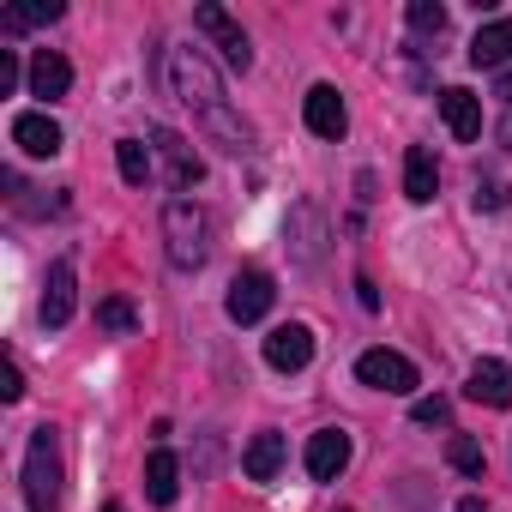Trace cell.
I'll return each instance as SVG.
<instances>
[{
    "instance_id": "obj_12",
    "label": "cell",
    "mask_w": 512,
    "mask_h": 512,
    "mask_svg": "<svg viewBox=\"0 0 512 512\" xmlns=\"http://www.w3.org/2000/svg\"><path fill=\"white\" fill-rule=\"evenodd\" d=\"M344 464H350V434H344V428H320V434L308 440V476H314V482H338Z\"/></svg>"
},
{
    "instance_id": "obj_28",
    "label": "cell",
    "mask_w": 512,
    "mask_h": 512,
    "mask_svg": "<svg viewBox=\"0 0 512 512\" xmlns=\"http://www.w3.org/2000/svg\"><path fill=\"white\" fill-rule=\"evenodd\" d=\"M0 398H7V404L25 398V374H19V362H7V374H0Z\"/></svg>"
},
{
    "instance_id": "obj_27",
    "label": "cell",
    "mask_w": 512,
    "mask_h": 512,
    "mask_svg": "<svg viewBox=\"0 0 512 512\" xmlns=\"http://www.w3.org/2000/svg\"><path fill=\"white\" fill-rule=\"evenodd\" d=\"M410 416H416L422 428H440V422L452 416V404H446V398H416V410H410Z\"/></svg>"
},
{
    "instance_id": "obj_3",
    "label": "cell",
    "mask_w": 512,
    "mask_h": 512,
    "mask_svg": "<svg viewBox=\"0 0 512 512\" xmlns=\"http://www.w3.org/2000/svg\"><path fill=\"white\" fill-rule=\"evenodd\" d=\"M25 500H31V512H61V440H55V428H37L25 446Z\"/></svg>"
},
{
    "instance_id": "obj_25",
    "label": "cell",
    "mask_w": 512,
    "mask_h": 512,
    "mask_svg": "<svg viewBox=\"0 0 512 512\" xmlns=\"http://www.w3.org/2000/svg\"><path fill=\"white\" fill-rule=\"evenodd\" d=\"M410 31L416 37H440L446 31V7H434V0H410Z\"/></svg>"
},
{
    "instance_id": "obj_31",
    "label": "cell",
    "mask_w": 512,
    "mask_h": 512,
    "mask_svg": "<svg viewBox=\"0 0 512 512\" xmlns=\"http://www.w3.org/2000/svg\"><path fill=\"white\" fill-rule=\"evenodd\" d=\"M500 145L512 151V109H506V121H500Z\"/></svg>"
},
{
    "instance_id": "obj_2",
    "label": "cell",
    "mask_w": 512,
    "mask_h": 512,
    "mask_svg": "<svg viewBox=\"0 0 512 512\" xmlns=\"http://www.w3.org/2000/svg\"><path fill=\"white\" fill-rule=\"evenodd\" d=\"M163 247H169L175 272H199L205 253H211V217L193 199H169L163 205Z\"/></svg>"
},
{
    "instance_id": "obj_26",
    "label": "cell",
    "mask_w": 512,
    "mask_h": 512,
    "mask_svg": "<svg viewBox=\"0 0 512 512\" xmlns=\"http://www.w3.org/2000/svg\"><path fill=\"white\" fill-rule=\"evenodd\" d=\"M476 205H482V211H500V205H512V187H506L500 175H482V181H476Z\"/></svg>"
},
{
    "instance_id": "obj_11",
    "label": "cell",
    "mask_w": 512,
    "mask_h": 512,
    "mask_svg": "<svg viewBox=\"0 0 512 512\" xmlns=\"http://www.w3.org/2000/svg\"><path fill=\"white\" fill-rule=\"evenodd\" d=\"M266 362H272L278 374H302V368L314 362V332H308V326H278V332L266 338Z\"/></svg>"
},
{
    "instance_id": "obj_29",
    "label": "cell",
    "mask_w": 512,
    "mask_h": 512,
    "mask_svg": "<svg viewBox=\"0 0 512 512\" xmlns=\"http://www.w3.org/2000/svg\"><path fill=\"white\" fill-rule=\"evenodd\" d=\"M19 85V61H13V49H0V97H7Z\"/></svg>"
},
{
    "instance_id": "obj_19",
    "label": "cell",
    "mask_w": 512,
    "mask_h": 512,
    "mask_svg": "<svg viewBox=\"0 0 512 512\" xmlns=\"http://www.w3.org/2000/svg\"><path fill=\"white\" fill-rule=\"evenodd\" d=\"M512 61V19H488L470 37V67H506Z\"/></svg>"
},
{
    "instance_id": "obj_7",
    "label": "cell",
    "mask_w": 512,
    "mask_h": 512,
    "mask_svg": "<svg viewBox=\"0 0 512 512\" xmlns=\"http://www.w3.org/2000/svg\"><path fill=\"white\" fill-rule=\"evenodd\" d=\"M13 145L25 157H55L67 145V133H61V121L49 109H25V115H13Z\"/></svg>"
},
{
    "instance_id": "obj_30",
    "label": "cell",
    "mask_w": 512,
    "mask_h": 512,
    "mask_svg": "<svg viewBox=\"0 0 512 512\" xmlns=\"http://www.w3.org/2000/svg\"><path fill=\"white\" fill-rule=\"evenodd\" d=\"M494 97H506V109H512V73H500V85H494Z\"/></svg>"
},
{
    "instance_id": "obj_23",
    "label": "cell",
    "mask_w": 512,
    "mask_h": 512,
    "mask_svg": "<svg viewBox=\"0 0 512 512\" xmlns=\"http://www.w3.org/2000/svg\"><path fill=\"white\" fill-rule=\"evenodd\" d=\"M446 464H452V470H464V476H482V470H488V452H482V440L452 434V440H446Z\"/></svg>"
},
{
    "instance_id": "obj_4",
    "label": "cell",
    "mask_w": 512,
    "mask_h": 512,
    "mask_svg": "<svg viewBox=\"0 0 512 512\" xmlns=\"http://www.w3.org/2000/svg\"><path fill=\"white\" fill-rule=\"evenodd\" d=\"M193 31H205V37H211V49L223 55V67H235V73H247V67H253V43H247V31L217 7V0H199V7H193Z\"/></svg>"
},
{
    "instance_id": "obj_18",
    "label": "cell",
    "mask_w": 512,
    "mask_h": 512,
    "mask_svg": "<svg viewBox=\"0 0 512 512\" xmlns=\"http://www.w3.org/2000/svg\"><path fill=\"white\" fill-rule=\"evenodd\" d=\"M145 494H151V506H175V494H181V464H175L169 446H157V452L145 458Z\"/></svg>"
},
{
    "instance_id": "obj_22",
    "label": "cell",
    "mask_w": 512,
    "mask_h": 512,
    "mask_svg": "<svg viewBox=\"0 0 512 512\" xmlns=\"http://www.w3.org/2000/svg\"><path fill=\"white\" fill-rule=\"evenodd\" d=\"M115 163H121V181H127V187H145V181H151V151H145L139 139H121V145H115Z\"/></svg>"
},
{
    "instance_id": "obj_24",
    "label": "cell",
    "mask_w": 512,
    "mask_h": 512,
    "mask_svg": "<svg viewBox=\"0 0 512 512\" xmlns=\"http://www.w3.org/2000/svg\"><path fill=\"white\" fill-rule=\"evenodd\" d=\"M97 326H103V332H133V326H139V314H133V302H127V296H109V302H97Z\"/></svg>"
},
{
    "instance_id": "obj_1",
    "label": "cell",
    "mask_w": 512,
    "mask_h": 512,
    "mask_svg": "<svg viewBox=\"0 0 512 512\" xmlns=\"http://www.w3.org/2000/svg\"><path fill=\"white\" fill-rule=\"evenodd\" d=\"M169 91L199 115V127L223 145V151H247L253 145V133H247V121L223 103V79H217V67L199 55V49H169Z\"/></svg>"
},
{
    "instance_id": "obj_32",
    "label": "cell",
    "mask_w": 512,
    "mask_h": 512,
    "mask_svg": "<svg viewBox=\"0 0 512 512\" xmlns=\"http://www.w3.org/2000/svg\"><path fill=\"white\" fill-rule=\"evenodd\" d=\"M458 512H482V500H476V494H470V500H458Z\"/></svg>"
},
{
    "instance_id": "obj_6",
    "label": "cell",
    "mask_w": 512,
    "mask_h": 512,
    "mask_svg": "<svg viewBox=\"0 0 512 512\" xmlns=\"http://www.w3.org/2000/svg\"><path fill=\"white\" fill-rule=\"evenodd\" d=\"M272 302H278V284L266 278V272H241L235 284H229V320L235 326H253V320H266L272 314Z\"/></svg>"
},
{
    "instance_id": "obj_9",
    "label": "cell",
    "mask_w": 512,
    "mask_h": 512,
    "mask_svg": "<svg viewBox=\"0 0 512 512\" xmlns=\"http://www.w3.org/2000/svg\"><path fill=\"white\" fill-rule=\"evenodd\" d=\"M302 115H308V133L314 139H344V127H350V109H344L338 85H314L302 97Z\"/></svg>"
},
{
    "instance_id": "obj_17",
    "label": "cell",
    "mask_w": 512,
    "mask_h": 512,
    "mask_svg": "<svg viewBox=\"0 0 512 512\" xmlns=\"http://www.w3.org/2000/svg\"><path fill=\"white\" fill-rule=\"evenodd\" d=\"M434 187H440V163H434V151H428V145H410V151H404V199L428 205Z\"/></svg>"
},
{
    "instance_id": "obj_20",
    "label": "cell",
    "mask_w": 512,
    "mask_h": 512,
    "mask_svg": "<svg viewBox=\"0 0 512 512\" xmlns=\"http://www.w3.org/2000/svg\"><path fill=\"white\" fill-rule=\"evenodd\" d=\"M290 223H296V229H290L296 260H302V266H320V253H326V223H320V211H314V205H296Z\"/></svg>"
},
{
    "instance_id": "obj_14",
    "label": "cell",
    "mask_w": 512,
    "mask_h": 512,
    "mask_svg": "<svg viewBox=\"0 0 512 512\" xmlns=\"http://www.w3.org/2000/svg\"><path fill=\"white\" fill-rule=\"evenodd\" d=\"M440 115H446V127H452V139H482V103L464 91V85H452V91H440Z\"/></svg>"
},
{
    "instance_id": "obj_33",
    "label": "cell",
    "mask_w": 512,
    "mask_h": 512,
    "mask_svg": "<svg viewBox=\"0 0 512 512\" xmlns=\"http://www.w3.org/2000/svg\"><path fill=\"white\" fill-rule=\"evenodd\" d=\"M103 512H127V506H103Z\"/></svg>"
},
{
    "instance_id": "obj_13",
    "label": "cell",
    "mask_w": 512,
    "mask_h": 512,
    "mask_svg": "<svg viewBox=\"0 0 512 512\" xmlns=\"http://www.w3.org/2000/svg\"><path fill=\"white\" fill-rule=\"evenodd\" d=\"M67 91H73V61H67L61 49H37V61H31V97L55 103V97H67Z\"/></svg>"
},
{
    "instance_id": "obj_5",
    "label": "cell",
    "mask_w": 512,
    "mask_h": 512,
    "mask_svg": "<svg viewBox=\"0 0 512 512\" xmlns=\"http://www.w3.org/2000/svg\"><path fill=\"white\" fill-rule=\"evenodd\" d=\"M356 380H362V386H374V392H392V398H410V392L422 386V380H416V362H410V356H398V350H362Z\"/></svg>"
},
{
    "instance_id": "obj_15",
    "label": "cell",
    "mask_w": 512,
    "mask_h": 512,
    "mask_svg": "<svg viewBox=\"0 0 512 512\" xmlns=\"http://www.w3.org/2000/svg\"><path fill=\"white\" fill-rule=\"evenodd\" d=\"M464 392H470L476 404H494V410H506V404H512V362H476Z\"/></svg>"
},
{
    "instance_id": "obj_10",
    "label": "cell",
    "mask_w": 512,
    "mask_h": 512,
    "mask_svg": "<svg viewBox=\"0 0 512 512\" xmlns=\"http://www.w3.org/2000/svg\"><path fill=\"white\" fill-rule=\"evenodd\" d=\"M73 308H79V272H73V260H55L49 290H43V326H67Z\"/></svg>"
},
{
    "instance_id": "obj_16",
    "label": "cell",
    "mask_w": 512,
    "mask_h": 512,
    "mask_svg": "<svg viewBox=\"0 0 512 512\" xmlns=\"http://www.w3.org/2000/svg\"><path fill=\"white\" fill-rule=\"evenodd\" d=\"M241 470H247V482H272L278 470H284V434H253L247 440V452H241Z\"/></svg>"
},
{
    "instance_id": "obj_21",
    "label": "cell",
    "mask_w": 512,
    "mask_h": 512,
    "mask_svg": "<svg viewBox=\"0 0 512 512\" xmlns=\"http://www.w3.org/2000/svg\"><path fill=\"white\" fill-rule=\"evenodd\" d=\"M67 7H61V0H31V7H7V19H0V25H7V31H31V25H55Z\"/></svg>"
},
{
    "instance_id": "obj_8",
    "label": "cell",
    "mask_w": 512,
    "mask_h": 512,
    "mask_svg": "<svg viewBox=\"0 0 512 512\" xmlns=\"http://www.w3.org/2000/svg\"><path fill=\"white\" fill-rule=\"evenodd\" d=\"M151 151L163 157V169H169V187H175V193H187V187H199V175H205V163L193 157V145H187L181 133H169V127H157V133H151Z\"/></svg>"
}]
</instances>
